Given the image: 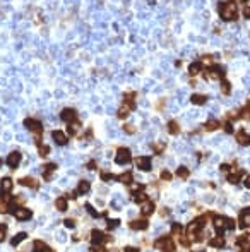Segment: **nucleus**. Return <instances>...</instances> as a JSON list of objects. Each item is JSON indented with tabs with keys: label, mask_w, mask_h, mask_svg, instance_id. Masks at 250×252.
Listing matches in <instances>:
<instances>
[{
	"label": "nucleus",
	"mask_w": 250,
	"mask_h": 252,
	"mask_svg": "<svg viewBox=\"0 0 250 252\" xmlns=\"http://www.w3.org/2000/svg\"><path fill=\"white\" fill-rule=\"evenodd\" d=\"M7 211H9L7 204H5V202H0V213H7Z\"/></svg>",
	"instance_id": "48"
},
{
	"label": "nucleus",
	"mask_w": 250,
	"mask_h": 252,
	"mask_svg": "<svg viewBox=\"0 0 250 252\" xmlns=\"http://www.w3.org/2000/svg\"><path fill=\"white\" fill-rule=\"evenodd\" d=\"M223 204H226V199H224V197H221V199H219V206H223Z\"/></svg>",
	"instance_id": "57"
},
{
	"label": "nucleus",
	"mask_w": 250,
	"mask_h": 252,
	"mask_svg": "<svg viewBox=\"0 0 250 252\" xmlns=\"http://www.w3.org/2000/svg\"><path fill=\"white\" fill-rule=\"evenodd\" d=\"M187 194H188V196H192V194H195V190H194V187H190V189L187 190Z\"/></svg>",
	"instance_id": "54"
},
{
	"label": "nucleus",
	"mask_w": 250,
	"mask_h": 252,
	"mask_svg": "<svg viewBox=\"0 0 250 252\" xmlns=\"http://www.w3.org/2000/svg\"><path fill=\"white\" fill-rule=\"evenodd\" d=\"M86 209H88V213H89L91 216H94V218H98V216H99L96 209H92V206H91V204H86Z\"/></svg>",
	"instance_id": "37"
},
{
	"label": "nucleus",
	"mask_w": 250,
	"mask_h": 252,
	"mask_svg": "<svg viewBox=\"0 0 250 252\" xmlns=\"http://www.w3.org/2000/svg\"><path fill=\"white\" fill-rule=\"evenodd\" d=\"M117 180H118V182H122V184H130V182H132V173H129V172H127V173H122V175H118V177H117Z\"/></svg>",
	"instance_id": "29"
},
{
	"label": "nucleus",
	"mask_w": 250,
	"mask_h": 252,
	"mask_svg": "<svg viewBox=\"0 0 250 252\" xmlns=\"http://www.w3.org/2000/svg\"><path fill=\"white\" fill-rule=\"evenodd\" d=\"M249 244V237L247 235H242L240 239H238V245H247Z\"/></svg>",
	"instance_id": "40"
},
{
	"label": "nucleus",
	"mask_w": 250,
	"mask_h": 252,
	"mask_svg": "<svg viewBox=\"0 0 250 252\" xmlns=\"http://www.w3.org/2000/svg\"><path fill=\"white\" fill-rule=\"evenodd\" d=\"M19 184H21V185H26V187H33V189H36V187H38L36 180H34V178H29V177L21 178V180H19Z\"/></svg>",
	"instance_id": "25"
},
{
	"label": "nucleus",
	"mask_w": 250,
	"mask_h": 252,
	"mask_svg": "<svg viewBox=\"0 0 250 252\" xmlns=\"http://www.w3.org/2000/svg\"><path fill=\"white\" fill-rule=\"evenodd\" d=\"M26 237H27L26 232H21V233H17L15 237H12V240H11V245H14V247H15V245H19V244H21L22 240L26 239Z\"/></svg>",
	"instance_id": "23"
},
{
	"label": "nucleus",
	"mask_w": 250,
	"mask_h": 252,
	"mask_svg": "<svg viewBox=\"0 0 250 252\" xmlns=\"http://www.w3.org/2000/svg\"><path fill=\"white\" fill-rule=\"evenodd\" d=\"M224 131H226L228 134H231V132H233V127H231V122H226V124H224Z\"/></svg>",
	"instance_id": "46"
},
{
	"label": "nucleus",
	"mask_w": 250,
	"mask_h": 252,
	"mask_svg": "<svg viewBox=\"0 0 250 252\" xmlns=\"http://www.w3.org/2000/svg\"><path fill=\"white\" fill-rule=\"evenodd\" d=\"M134 201H135V202H139V204H142L144 201H147V196H146V194H135Z\"/></svg>",
	"instance_id": "35"
},
{
	"label": "nucleus",
	"mask_w": 250,
	"mask_h": 252,
	"mask_svg": "<svg viewBox=\"0 0 250 252\" xmlns=\"http://www.w3.org/2000/svg\"><path fill=\"white\" fill-rule=\"evenodd\" d=\"M204 201H206V202H212V201H214V197H212V196H206V197H204Z\"/></svg>",
	"instance_id": "51"
},
{
	"label": "nucleus",
	"mask_w": 250,
	"mask_h": 252,
	"mask_svg": "<svg viewBox=\"0 0 250 252\" xmlns=\"http://www.w3.org/2000/svg\"><path fill=\"white\" fill-rule=\"evenodd\" d=\"M89 189H91V185H89V182H88V180H81L79 187H77V194H79V196L88 194V192H89Z\"/></svg>",
	"instance_id": "20"
},
{
	"label": "nucleus",
	"mask_w": 250,
	"mask_h": 252,
	"mask_svg": "<svg viewBox=\"0 0 250 252\" xmlns=\"http://www.w3.org/2000/svg\"><path fill=\"white\" fill-rule=\"evenodd\" d=\"M219 127V122L218 120H207L206 124H204V129L206 131H216Z\"/></svg>",
	"instance_id": "28"
},
{
	"label": "nucleus",
	"mask_w": 250,
	"mask_h": 252,
	"mask_svg": "<svg viewBox=\"0 0 250 252\" xmlns=\"http://www.w3.org/2000/svg\"><path fill=\"white\" fill-rule=\"evenodd\" d=\"M153 211H154V202L153 201H144L142 206H141V213L144 216H149V214H153Z\"/></svg>",
	"instance_id": "15"
},
{
	"label": "nucleus",
	"mask_w": 250,
	"mask_h": 252,
	"mask_svg": "<svg viewBox=\"0 0 250 252\" xmlns=\"http://www.w3.org/2000/svg\"><path fill=\"white\" fill-rule=\"evenodd\" d=\"M101 178H103L105 182H110V180H117V177H115V175H110V173H103V175H101Z\"/></svg>",
	"instance_id": "39"
},
{
	"label": "nucleus",
	"mask_w": 250,
	"mask_h": 252,
	"mask_svg": "<svg viewBox=\"0 0 250 252\" xmlns=\"http://www.w3.org/2000/svg\"><path fill=\"white\" fill-rule=\"evenodd\" d=\"M88 166H89V170H92V168H94V166H96V163H94V161H91V163H89V165H88Z\"/></svg>",
	"instance_id": "56"
},
{
	"label": "nucleus",
	"mask_w": 250,
	"mask_h": 252,
	"mask_svg": "<svg viewBox=\"0 0 250 252\" xmlns=\"http://www.w3.org/2000/svg\"><path fill=\"white\" fill-rule=\"evenodd\" d=\"M204 79H224V69L219 65H211L207 70H204Z\"/></svg>",
	"instance_id": "3"
},
{
	"label": "nucleus",
	"mask_w": 250,
	"mask_h": 252,
	"mask_svg": "<svg viewBox=\"0 0 250 252\" xmlns=\"http://www.w3.org/2000/svg\"><path fill=\"white\" fill-rule=\"evenodd\" d=\"M240 226L242 228H249L250 226V208L240 213Z\"/></svg>",
	"instance_id": "14"
},
{
	"label": "nucleus",
	"mask_w": 250,
	"mask_h": 252,
	"mask_svg": "<svg viewBox=\"0 0 250 252\" xmlns=\"http://www.w3.org/2000/svg\"><path fill=\"white\" fill-rule=\"evenodd\" d=\"M9 213L14 214L15 220H19V221H24V220H29V218H31V211L26 209V208H14V206H11V208H9Z\"/></svg>",
	"instance_id": "7"
},
{
	"label": "nucleus",
	"mask_w": 250,
	"mask_h": 252,
	"mask_svg": "<svg viewBox=\"0 0 250 252\" xmlns=\"http://www.w3.org/2000/svg\"><path fill=\"white\" fill-rule=\"evenodd\" d=\"M243 185L247 187V189H250V175H247V177L243 178Z\"/></svg>",
	"instance_id": "49"
},
{
	"label": "nucleus",
	"mask_w": 250,
	"mask_h": 252,
	"mask_svg": "<svg viewBox=\"0 0 250 252\" xmlns=\"http://www.w3.org/2000/svg\"><path fill=\"white\" fill-rule=\"evenodd\" d=\"M212 223H214V228H216L219 233H223V228H224V218L223 216H214V218H212Z\"/></svg>",
	"instance_id": "18"
},
{
	"label": "nucleus",
	"mask_w": 250,
	"mask_h": 252,
	"mask_svg": "<svg viewBox=\"0 0 250 252\" xmlns=\"http://www.w3.org/2000/svg\"><path fill=\"white\" fill-rule=\"evenodd\" d=\"M130 159H132V154L129 147H120L117 151V156H115L117 165H127V163H130Z\"/></svg>",
	"instance_id": "6"
},
{
	"label": "nucleus",
	"mask_w": 250,
	"mask_h": 252,
	"mask_svg": "<svg viewBox=\"0 0 250 252\" xmlns=\"http://www.w3.org/2000/svg\"><path fill=\"white\" fill-rule=\"evenodd\" d=\"M105 240H108V239L105 237V233H103V232H99V230H92V233H91L92 245H101Z\"/></svg>",
	"instance_id": "11"
},
{
	"label": "nucleus",
	"mask_w": 250,
	"mask_h": 252,
	"mask_svg": "<svg viewBox=\"0 0 250 252\" xmlns=\"http://www.w3.org/2000/svg\"><path fill=\"white\" fill-rule=\"evenodd\" d=\"M243 17H245V19H250V7L249 5L243 7Z\"/></svg>",
	"instance_id": "45"
},
{
	"label": "nucleus",
	"mask_w": 250,
	"mask_h": 252,
	"mask_svg": "<svg viewBox=\"0 0 250 252\" xmlns=\"http://www.w3.org/2000/svg\"><path fill=\"white\" fill-rule=\"evenodd\" d=\"M19 163H21V153H19V151H12V153L9 154V158H7V165H9V168L15 170V168L19 166Z\"/></svg>",
	"instance_id": "9"
},
{
	"label": "nucleus",
	"mask_w": 250,
	"mask_h": 252,
	"mask_svg": "<svg viewBox=\"0 0 250 252\" xmlns=\"http://www.w3.org/2000/svg\"><path fill=\"white\" fill-rule=\"evenodd\" d=\"M200 70H202V62H192L188 65V74L190 76H197Z\"/></svg>",
	"instance_id": "17"
},
{
	"label": "nucleus",
	"mask_w": 250,
	"mask_h": 252,
	"mask_svg": "<svg viewBox=\"0 0 250 252\" xmlns=\"http://www.w3.org/2000/svg\"><path fill=\"white\" fill-rule=\"evenodd\" d=\"M5 235H7V225H5V223H0V242L5 240Z\"/></svg>",
	"instance_id": "32"
},
{
	"label": "nucleus",
	"mask_w": 250,
	"mask_h": 252,
	"mask_svg": "<svg viewBox=\"0 0 250 252\" xmlns=\"http://www.w3.org/2000/svg\"><path fill=\"white\" fill-rule=\"evenodd\" d=\"M249 252H250V249H249Z\"/></svg>",
	"instance_id": "62"
},
{
	"label": "nucleus",
	"mask_w": 250,
	"mask_h": 252,
	"mask_svg": "<svg viewBox=\"0 0 250 252\" xmlns=\"http://www.w3.org/2000/svg\"><path fill=\"white\" fill-rule=\"evenodd\" d=\"M176 175H178L180 178H187V177L190 175V172H188V168H185V166H178V168H176Z\"/></svg>",
	"instance_id": "30"
},
{
	"label": "nucleus",
	"mask_w": 250,
	"mask_h": 252,
	"mask_svg": "<svg viewBox=\"0 0 250 252\" xmlns=\"http://www.w3.org/2000/svg\"><path fill=\"white\" fill-rule=\"evenodd\" d=\"M135 165H137V168H141L144 172H149L151 170V158L149 156H139L135 159Z\"/></svg>",
	"instance_id": "10"
},
{
	"label": "nucleus",
	"mask_w": 250,
	"mask_h": 252,
	"mask_svg": "<svg viewBox=\"0 0 250 252\" xmlns=\"http://www.w3.org/2000/svg\"><path fill=\"white\" fill-rule=\"evenodd\" d=\"M11 190H12V180H11L9 177L2 178V182H0V194H2L4 202L11 201Z\"/></svg>",
	"instance_id": "4"
},
{
	"label": "nucleus",
	"mask_w": 250,
	"mask_h": 252,
	"mask_svg": "<svg viewBox=\"0 0 250 252\" xmlns=\"http://www.w3.org/2000/svg\"><path fill=\"white\" fill-rule=\"evenodd\" d=\"M218 12L223 21H235L237 19V4L233 2H219L218 4Z\"/></svg>",
	"instance_id": "1"
},
{
	"label": "nucleus",
	"mask_w": 250,
	"mask_h": 252,
	"mask_svg": "<svg viewBox=\"0 0 250 252\" xmlns=\"http://www.w3.org/2000/svg\"><path fill=\"white\" fill-rule=\"evenodd\" d=\"M240 177H242V172H240V173H231V175L228 177V182H230V184H237Z\"/></svg>",
	"instance_id": "33"
},
{
	"label": "nucleus",
	"mask_w": 250,
	"mask_h": 252,
	"mask_svg": "<svg viewBox=\"0 0 250 252\" xmlns=\"http://www.w3.org/2000/svg\"><path fill=\"white\" fill-rule=\"evenodd\" d=\"M242 2H247V0H242Z\"/></svg>",
	"instance_id": "60"
},
{
	"label": "nucleus",
	"mask_w": 250,
	"mask_h": 252,
	"mask_svg": "<svg viewBox=\"0 0 250 252\" xmlns=\"http://www.w3.org/2000/svg\"><path fill=\"white\" fill-rule=\"evenodd\" d=\"M24 127H26L27 131H31V132H34V134H36L34 141H36V144H40V134L43 132V124H41L40 120H36V119H29V117H27V119L24 120Z\"/></svg>",
	"instance_id": "2"
},
{
	"label": "nucleus",
	"mask_w": 250,
	"mask_h": 252,
	"mask_svg": "<svg viewBox=\"0 0 250 252\" xmlns=\"http://www.w3.org/2000/svg\"><path fill=\"white\" fill-rule=\"evenodd\" d=\"M161 178H163V180H171V173L168 172V170H165V172L161 173Z\"/></svg>",
	"instance_id": "43"
},
{
	"label": "nucleus",
	"mask_w": 250,
	"mask_h": 252,
	"mask_svg": "<svg viewBox=\"0 0 250 252\" xmlns=\"http://www.w3.org/2000/svg\"><path fill=\"white\" fill-rule=\"evenodd\" d=\"M237 141L240 146H250V134H247L243 129L237 132Z\"/></svg>",
	"instance_id": "13"
},
{
	"label": "nucleus",
	"mask_w": 250,
	"mask_h": 252,
	"mask_svg": "<svg viewBox=\"0 0 250 252\" xmlns=\"http://www.w3.org/2000/svg\"><path fill=\"white\" fill-rule=\"evenodd\" d=\"M221 91H223V94H230V91H231V88H230V82L228 81H224L223 79V82H221Z\"/></svg>",
	"instance_id": "34"
},
{
	"label": "nucleus",
	"mask_w": 250,
	"mask_h": 252,
	"mask_svg": "<svg viewBox=\"0 0 250 252\" xmlns=\"http://www.w3.org/2000/svg\"><path fill=\"white\" fill-rule=\"evenodd\" d=\"M123 131H125L127 134H134V132H135L134 125H130V124H129V125H123Z\"/></svg>",
	"instance_id": "41"
},
{
	"label": "nucleus",
	"mask_w": 250,
	"mask_h": 252,
	"mask_svg": "<svg viewBox=\"0 0 250 252\" xmlns=\"http://www.w3.org/2000/svg\"><path fill=\"white\" fill-rule=\"evenodd\" d=\"M242 199L245 201V202H247V201H250V194H245V196H243V197H242Z\"/></svg>",
	"instance_id": "55"
},
{
	"label": "nucleus",
	"mask_w": 250,
	"mask_h": 252,
	"mask_svg": "<svg viewBox=\"0 0 250 252\" xmlns=\"http://www.w3.org/2000/svg\"><path fill=\"white\" fill-rule=\"evenodd\" d=\"M219 168H221V172H228V170H230V165H226V163H223V165H221Z\"/></svg>",
	"instance_id": "50"
},
{
	"label": "nucleus",
	"mask_w": 250,
	"mask_h": 252,
	"mask_svg": "<svg viewBox=\"0 0 250 252\" xmlns=\"http://www.w3.org/2000/svg\"><path fill=\"white\" fill-rule=\"evenodd\" d=\"M209 245H212V247H223V245H224V239H223V237L212 239V240L209 242Z\"/></svg>",
	"instance_id": "31"
},
{
	"label": "nucleus",
	"mask_w": 250,
	"mask_h": 252,
	"mask_svg": "<svg viewBox=\"0 0 250 252\" xmlns=\"http://www.w3.org/2000/svg\"><path fill=\"white\" fill-rule=\"evenodd\" d=\"M91 251H92V252H105V251H103V249H99V247H98V249L94 247V249H91Z\"/></svg>",
	"instance_id": "58"
},
{
	"label": "nucleus",
	"mask_w": 250,
	"mask_h": 252,
	"mask_svg": "<svg viewBox=\"0 0 250 252\" xmlns=\"http://www.w3.org/2000/svg\"><path fill=\"white\" fill-rule=\"evenodd\" d=\"M118 223H120L118 220H110V221H108V228H117Z\"/></svg>",
	"instance_id": "42"
},
{
	"label": "nucleus",
	"mask_w": 250,
	"mask_h": 252,
	"mask_svg": "<svg viewBox=\"0 0 250 252\" xmlns=\"http://www.w3.org/2000/svg\"><path fill=\"white\" fill-rule=\"evenodd\" d=\"M190 101H192L194 105H204V103L207 101V96H206V94H192V96H190Z\"/></svg>",
	"instance_id": "19"
},
{
	"label": "nucleus",
	"mask_w": 250,
	"mask_h": 252,
	"mask_svg": "<svg viewBox=\"0 0 250 252\" xmlns=\"http://www.w3.org/2000/svg\"><path fill=\"white\" fill-rule=\"evenodd\" d=\"M64 223H65V226H67V228H74V226H76V223H74V220H70V218H67V220L64 221Z\"/></svg>",
	"instance_id": "44"
},
{
	"label": "nucleus",
	"mask_w": 250,
	"mask_h": 252,
	"mask_svg": "<svg viewBox=\"0 0 250 252\" xmlns=\"http://www.w3.org/2000/svg\"><path fill=\"white\" fill-rule=\"evenodd\" d=\"M2 163H4V161H2V158H0V168H2Z\"/></svg>",
	"instance_id": "59"
},
{
	"label": "nucleus",
	"mask_w": 250,
	"mask_h": 252,
	"mask_svg": "<svg viewBox=\"0 0 250 252\" xmlns=\"http://www.w3.org/2000/svg\"><path fill=\"white\" fill-rule=\"evenodd\" d=\"M33 247H34V251H33V252H50V247H48L46 244H43L41 240H36Z\"/></svg>",
	"instance_id": "22"
},
{
	"label": "nucleus",
	"mask_w": 250,
	"mask_h": 252,
	"mask_svg": "<svg viewBox=\"0 0 250 252\" xmlns=\"http://www.w3.org/2000/svg\"><path fill=\"white\" fill-rule=\"evenodd\" d=\"M125 252H139V251H137L135 247H127V249H125Z\"/></svg>",
	"instance_id": "52"
},
{
	"label": "nucleus",
	"mask_w": 250,
	"mask_h": 252,
	"mask_svg": "<svg viewBox=\"0 0 250 252\" xmlns=\"http://www.w3.org/2000/svg\"><path fill=\"white\" fill-rule=\"evenodd\" d=\"M38 147H40V156H48L50 147H48V146H41V144H38Z\"/></svg>",
	"instance_id": "36"
},
{
	"label": "nucleus",
	"mask_w": 250,
	"mask_h": 252,
	"mask_svg": "<svg viewBox=\"0 0 250 252\" xmlns=\"http://www.w3.org/2000/svg\"><path fill=\"white\" fill-rule=\"evenodd\" d=\"M224 228H230V230H233V228H235V223H233V220H230V218H224Z\"/></svg>",
	"instance_id": "38"
},
{
	"label": "nucleus",
	"mask_w": 250,
	"mask_h": 252,
	"mask_svg": "<svg viewBox=\"0 0 250 252\" xmlns=\"http://www.w3.org/2000/svg\"><path fill=\"white\" fill-rule=\"evenodd\" d=\"M154 247L159 249V251H163V252H173L175 251V244H173V240L168 239V237H163V239L156 240V242H154Z\"/></svg>",
	"instance_id": "5"
},
{
	"label": "nucleus",
	"mask_w": 250,
	"mask_h": 252,
	"mask_svg": "<svg viewBox=\"0 0 250 252\" xmlns=\"http://www.w3.org/2000/svg\"><path fill=\"white\" fill-rule=\"evenodd\" d=\"M165 147H166V142H165V141L153 142V149H154V153H156V154H161V153L165 151Z\"/></svg>",
	"instance_id": "27"
},
{
	"label": "nucleus",
	"mask_w": 250,
	"mask_h": 252,
	"mask_svg": "<svg viewBox=\"0 0 250 252\" xmlns=\"http://www.w3.org/2000/svg\"><path fill=\"white\" fill-rule=\"evenodd\" d=\"M58 240H60V242H65V235H64V233H58Z\"/></svg>",
	"instance_id": "53"
},
{
	"label": "nucleus",
	"mask_w": 250,
	"mask_h": 252,
	"mask_svg": "<svg viewBox=\"0 0 250 252\" xmlns=\"http://www.w3.org/2000/svg\"><path fill=\"white\" fill-rule=\"evenodd\" d=\"M67 125H69V127H67V131H69L70 135H76L77 131L81 129V122H79V120H74V122H70V124H67Z\"/></svg>",
	"instance_id": "21"
},
{
	"label": "nucleus",
	"mask_w": 250,
	"mask_h": 252,
	"mask_svg": "<svg viewBox=\"0 0 250 252\" xmlns=\"http://www.w3.org/2000/svg\"><path fill=\"white\" fill-rule=\"evenodd\" d=\"M55 206H57L58 211H67V197H58Z\"/></svg>",
	"instance_id": "26"
},
{
	"label": "nucleus",
	"mask_w": 250,
	"mask_h": 252,
	"mask_svg": "<svg viewBox=\"0 0 250 252\" xmlns=\"http://www.w3.org/2000/svg\"><path fill=\"white\" fill-rule=\"evenodd\" d=\"M52 137H53V141H55L58 146H65L67 141H69V139H67V135L62 132V131H53V132H52Z\"/></svg>",
	"instance_id": "12"
},
{
	"label": "nucleus",
	"mask_w": 250,
	"mask_h": 252,
	"mask_svg": "<svg viewBox=\"0 0 250 252\" xmlns=\"http://www.w3.org/2000/svg\"><path fill=\"white\" fill-rule=\"evenodd\" d=\"M147 226H149L147 220H134L130 223V228H134V230H146Z\"/></svg>",
	"instance_id": "16"
},
{
	"label": "nucleus",
	"mask_w": 250,
	"mask_h": 252,
	"mask_svg": "<svg viewBox=\"0 0 250 252\" xmlns=\"http://www.w3.org/2000/svg\"><path fill=\"white\" fill-rule=\"evenodd\" d=\"M168 132L173 134V135H176V134L180 132V127H178L176 120H170V122H168Z\"/></svg>",
	"instance_id": "24"
},
{
	"label": "nucleus",
	"mask_w": 250,
	"mask_h": 252,
	"mask_svg": "<svg viewBox=\"0 0 250 252\" xmlns=\"http://www.w3.org/2000/svg\"><path fill=\"white\" fill-rule=\"evenodd\" d=\"M180 232H182V225L173 223V233H180Z\"/></svg>",
	"instance_id": "47"
},
{
	"label": "nucleus",
	"mask_w": 250,
	"mask_h": 252,
	"mask_svg": "<svg viewBox=\"0 0 250 252\" xmlns=\"http://www.w3.org/2000/svg\"><path fill=\"white\" fill-rule=\"evenodd\" d=\"M199 252H202V251H199Z\"/></svg>",
	"instance_id": "61"
},
{
	"label": "nucleus",
	"mask_w": 250,
	"mask_h": 252,
	"mask_svg": "<svg viewBox=\"0 0 250 252\" xmlns=\"http://www.w3.org/2000/svg\"><path fill=\"white\" fill-rule=\"evenodd\" d=\"M60 119L64 120L65 124H70V122L77 120V112H76V108H64L62 113H60Z\"/></svg>",
	"instance_id": "8"
}]
</instances>
